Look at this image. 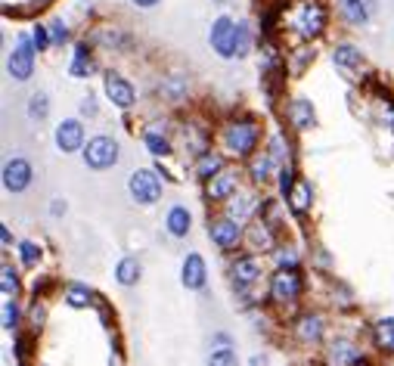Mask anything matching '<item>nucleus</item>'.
Instances as JSON below:
<instances>
[{
    "label": "nucleus",
    "mask_w": 394,
    "mask_h": 366,
    "mask_svg": "<svg viewBox=\"0 0 394 366\" xmlns=\"http://www.w3.org/2000/svg\"><path fill=\"white\" fill-rule=\"evenodd\" d=\"M143 143H146V149H149V155H156V159H168L171 155V140L158 124H149V128L143 130Z\"/></svg>",
    "instance_id": "23"
},
{
    "label": "nucleus",
    "mask_w": 394,
    "mask_h": 366,
    "mask_svg": "<svg viewBox=\"0 0 394 366\" xmlns=\"http://www.w3.org/2000/svg\"><path fill=\"white\" fill-rule=\"evenodd\" d=\"M193 171H196V177H199V180H211L214 174L224 171V155H218V152H202V155H196Z\"/></svg>",
    "instance_id": "24"
},
{
    "label": "nucleus",
    "mask_w": 394,
    "mask_h": 366,
    "mask_svg": "<svg viewBox=\"0 0 394 366\" xmlns=\"http://www.w3.org/2000/svg\"><path fill=\"white\" fill-rule=\"evenodd\" d=\"M208 366H239L236 351L233 347H214L211 357H208Z\"/></svg>",
    "instance_id": "36"
},
{
    "label": "nucleus",
    "mask_w": 394,
    "mask_h": 366,
    "mask_svg": "<svg viewBox=\"0 0 394 366\" xmlns=\"http://www.w3.org/2000/svg\"><path fill=\"white\" fill-rule=\"evenodd\" d=\"M286 118L298 134H304V130H311L313 124H317V112H313V105L307 103V99H295V103H289Z\"/></svg>",
    "instance_id": "16"
},
{
    "label": "nucleus",
    "mask_w": 394,
    "mask_h": 366,
    "mask_svg": "<svg viewBox=\"0 0 394 366\" xmlns=\"http://www.w3.org/2000/svg\"><path fill=\"white\" fill-rule=\"evenodd\" d=\"M255 208H258L255 192H239V190H236V192L230 196V211H227V214L236 217V221H245V217L255 214Z\"/></svg>",
    "instance_id": "25"
},
{
    "label": "nucleus",
    "mask_w": 394,
    "mask_h": 366,
    "mask_svg": "<svg viewBox=\"0 0 394 366\" xmlns=\"http://www.w3.org/2000/svg\"><path fill=\"white\" fill-rule=\"evenodd\" d=\"M162 180L165 177L158 174V167H137V171L127 177V192H131V199L137 205L149 208V205H156L158 199H162V192H165Z\"/></svg>",
    "instance_id": "3"
},
{
    "label": "nucleus",
    "mask_w": 394,
    "mask_h": 366,
    "mask_svg": "<svg viewBox=\"0 0 394 366\" xmlns=\"http://www.w3.org/2000/svg\"><path fill=\"white\" fill-rule=\"evenodd\" d=\"M332 62H335V68H342L344 74H351L363 65V53H360V47L344 41V43H335V47H332Z\"/></svg>",
    "instance_id": "17"
},
{
    "label": "nucleus",
    "mask_w": 394,
    "mask_h": 366,
    "mask_svg": "<svg viewBox=\"0 0 394 366\" xmlns=\"http://www.w3.org/2000/svg\"><path fill=\"white\" fill-rule=\"evenodd\" d=\"M236 37H239V22H233L230 16H218L208 31V43L218 56L224 59H236Z\"/></svg>",
    "instance_id": "5"
},
{
    "label": "nucleus",
    "mask_w": 394,
    "mask_h": 366,
    "mask_svg": "<svg viewBox=\"0 0 394 366\" xmlns=\"http://www.w3.org/2000/svg\"><path fill=\"white\" fill-rule=\"evenodd\" d=\"M375 345L382 351H394V316H385V320L375 323Z\"/></svg>",
    "instance_id": "31"
},
{
    "label": "nucleus",
    "mask_w": 394,
    "mask_h": 366,
    "mask_svg": "<svg viewBox=\"0 0 394 366\" xmlns=\"http://www.w3.org/2000/svg\"><path fill=\"white\" fill-rule=\"evenodd\" d=\"M96 72V62L90 56V47L87 43H75V56H72V65H69V74L72 78H90Z\"/></svg>",
    "instance_id": "22"
},
{
    "label": "nucleus",
    "mask_w": 394,
    "mask_h": 366,
    "mask_svg": "<svg viewBox=\"0 0 394 366\" xmlns=\"http://www.w3.org/2000/svg\"><path fill=\"white\" fill-rule=\"evenodd\" d=\"M218 3H224V0H218Z\"/></svg>",
    "instance_id": "50"
},
{
    "label": "nucleus",
    "mask_w": 394,
    "mask_h": 366,
    "mask_svg": "<svg viewBox=\"0 0 394 366\" xmlns=\"http://www.w3.org/2000/svg\"><path fill=\"white\" fill-rule=\"evenodd\" d=\"M0 239H3V245H10V227H0Z\"/></svg>",
    "instance_id": "48"
},
{
    "label": "nucleus",
    "mask_w": 394,
    "mask_h": 366,
    "mask_svg": "<svg viewBox=\"0 0 394 366\" xmlns=\"http://www.w3.org/2000/svg\"><path fill=\"white\" fill-rule=\"evenodd\" d=\"M335 6H338V16H342L348 25H366L369 12H373L369 0H338Z\"/></svg>",
    "instance_id": "21"
},
{
    "label": "nucleus",
    "mask_w": 394,
    "mask_h": 366,
    "mask_svg": "<svg viewBox=\"0 0 394 366\" xmlns=\"http://www.w3.org/2000/svg\"><path fill=\"white\" fill-rule=\"evenodd\" d=\"M189 223H193V214L187 211V205H171L168 214H165V230L174 239H183L189 233Z\"/></svg>",
    "instance_id": "19"
},
{
    "label": "nucleus",
    "mask_w": 394,
    "mask_h": 366,
    "mask_svg": "<svg viewBox=\"0 0 394 366\" xmlns=\"http://www.w3.org/2000/svg\"><path fill=\"white\" fill-rule=\"evenodd\" d=\"M208 239L218 248L230 252V248H236L239 242H242V221H236V217H230V214L214 217V221H208Z\"/></svg>",
    "instance_id": "7"
},
{
    "label": "nucleus",
    "mask_w": 394,
    "mask_h": 366,
    "mask_svg": "<svg viewBox=\"0 0 394 366\" xmlns=\"http://www.w3.org/2000/svg\"><path fill=\"white\" fill-rule=\"evenodd\" d=\"M84 165L90 167V171H106V167H115L121 159V146L115 136H94V140H87V146H84Z\"/></svg>",
    "instance_id": "4"
},
{
    "label": "nucleus",
    "mask_w": 394,
    "mask_h": 366,
    "mask_svg": "<svg viewBox=\"0 0 394 366\" xmlns=\"http://www.w3.org/2000/svg\"><path fill=\"white\" fill-rule=\"evenodd\" d=\"M0 289H3V295H16L19 292V276H16V270L10 264H3V283H0Z\"/></svg>",
    "instance_id": "41"
},
{
    "label": "nucleus",
    "mask_w": 394,
    "mask_h": 366,
    "mask_svg": "<svg viewBox=\"0 0 394 366\" xmlns=\"http://www.w3.org/2000/svg\"><path fill=\"white\" fill-rule=\"evenodd\" d=\"M286 205L292 208V214H307L311 211V205H313V190H311V183L307 180H295V186L289 190V196H286Z\"/></svg>",
    "instance_id": "18"
},
{
    "label": "nucleus",
    "mask_w": 394,
    "mask_h": 366,
    "mask_svg": "<svg viewBox=\"0 0 394 366\" xmlns=\"http://www.w3.org/2000/svg\"><path fill=\"white\" fill-rule=\"evenodd\" d=\"M273 174H276V161H273V155L270 152H255L249 159V177L255 180V183H270L273 180Z\"/></svg>",
    "instance_id": "20"
},
{
    "label": "nucleus",
    "mask_w": 394,
    "mask_h": 366,
    "mask_svg": "<svg viewBox=\"0 0 394 366\" xmlns=\"http://www.w3.org/2000/svg\"><path fill=\"white\" fill-rule=\"evenodd\" d=\"M261 273H264V267H261V261L255 258V254H242V258H236L230 264V276H233V283L236 285H255L258 279H261Z\"/></svg>",
    "instance_id": "13"
},
{
    "label": "nucleus",
    "mask_w": 394,
    "mask_h": 366,
    "mask_svg": "<svg viewBox=\"0 0 394 366\" xmlns=\"http://www.w3.org/2000/svg\"><path fill=\"white\" fill-rule=\"evenodd\" d=\"M301 289H304V283H301L298 270H276V276L270 279V298L276 304H292L301 295Z\"/></svg>",
    "instance_id": "9"
},
{
    "label": "nucleus",
    "mask_w": 394,
    "mask_h": 366,
    "mask_svg": "<svg viewBox=\"0 0 394 366\" xmlns=\"http://www.w3.org/2000/svg\"><path fill=\"white\" fill-rule=\"evenodd\" d=\"M32 320H34V326H41V320H44V307H41V304L32 307Z\"/></svg>",
    "instance_id": "47"
},
{
    "label": "nucleus",
    "mask_w": 394,
    "mask_h": 366,
    "mask_svg": "<svg viewBox=\"0 0 394 366\" xmlns=\"http://www.w3.org/2000/svg\"><path fill=\"white\" fill-rule=\"evenodd\" d=\"M103 90H106L109 103L118 105V109H134V103H137V90H134V84L125 78V74L118 72H106V81H103Z\"/></svg>",
    "instance_id": "8"
},
{
    "label": "nucleus",
    "mask_w": 394,
    "mask_h": 366,
    "mask_svg": "<svg viewBox=\"0 0 394 366\" xmlns=\"http://www.w3.org/2000/svg\"><path fill=\"white\" fill-rule=\"evenodd\" d=\"M286 22L292 28V34H298L301 41H313V37H320L326 31L329 12H326V6L320 0H298V3H292Z\"/></svg>",
    "instance_id": "1"
},
{
    "label": "nucleus",
    "mask_w": 394,
    "mask_h": 366,
    "mask_svg": "<svg viewBox=\"0 0 394 366\" xmlns=\"http://www.w3.org/2000/svg\"><path fill=\"white\" fill-rule=\"evenodd\" d=\"M47 115H50V96L44 90L32 93V99H28V118L32 121H44Z\"/></svg>",
    "instance_id": "32"
},
{
    "label": "nucleus",
    "mask_w": 394,
    "mask_h": 366,
    "mask_svg": "<svg viewBox=\"0 0 394 366\" xmlns=\"http://www.w3.org/2000/svg\"><path fill=\"white\" fill-rule=\"evenodd\" d=\"M236 190H239V177L236 171H227V167L220 174H214L211 180H205V196L211 202H227Z\"/></svg>",
    "instance_id": "14"
},
{
    "label": "nucleus",
    "mask_w": 394,
    "mask_h": 366,
    "mask_svg": "<svg viewBox=\"0 0 394 366\" xmlns=\"http://www.w3.org/2000/svg\"><path fill=\"white\" fill-rule=\"evenodd\" d=\"M295 332H298L301 341H320L323 338V316L304 314L298 323H295Z\"/></svg>",
    "instance_id": "26"
},
{
    "label": "nucleus",
    "mask_w": 394,
    "mask_h": 366,
    "mask_svg": "<svg viewBox=\"0 0 394 366\" xmlns=\"http://www.w3.org/2000/svg\"><path fill=\"white\" fill-rule=\"evenodd\" d=\"M187 78H165L162 84H158V93H162L168 103H180L183 96H187Z\"/></svg>",
    "instance_id": "30"
},
{
    "label": "nucleus",
    "mask_w": 394,
    "mask_h": 366,
    "mask_svg": "<svg viewBox=\"0 0 394 366\" xmlns=\"http://www.w3.org/2000/svg\"><path fill=\"white\" fill-rule=\"evenodd\" d=\"M50 3H56V0H32V6H38V10L41 6H50Z\"/></svg>",
    "instance_id": "49"
},
{
    "label": "nucleus",
    "mask_w": 394,
    "mask_h": 366,
    "mask_svg": "<svg viewBox=\"0 0 394 366\" xmlns=\"http://www.w3.org/2000/svg\"><path fill=\"white\" fill-rule=\"evenodd\" d=\"M134 6H140V10H152V6H158L162 0H131Z\"/></svg>",
    "instance_id": "46"
},
{
    "label": "nucleus",
    "mask_w": 394,
    "mask_h": 366,
    "mask_svg": "<svg viewBox=\"0 0 394 366\" xmlns=\"http://www.w3.org/2000/svg\"><path fill=\"white\" fill-rule=\"evenodd\" d=\"M140 273H143V267H140V261L134 258V254H125V258L115 264V279H118L121 285H134L140 279Z\"/></svg>",
    "instance_id": "27"
},
{
    "label": "nucleus",
    "mask_w": 394,
    "mask_h": 366,
    "mask_svg": "<svg viewBox=\"0 0 394 366\" xmlns=\"http://www.w3.org/2000/svg\"><path fill=\"white\" fill-rule=\"evenodd\" d=\"M34 41L32 34H19V41H16V47L10 50L7 56V72L13 81H28L34 72Z\"/></svg>",
    "instance_id": "6"
},
{
    "label": "nucleus",
    "mask_w": 394,
    "mask_h": 366,
    "mask_svg": "<svg viewBox=\"0 0 394 366\" xmlns=\"http://www.w3.org/2000/svg\"><path fill=\"white\" fill-rule=\"evenodd\" d=\"M50 37H53V43H65L69 41V25H65L63 19H53L50 22Z\"/></svg>",
    "instance_id": "43"
},
{
    "label": "nucleus",
    "mask_w": 394,
    "mask_h": 366,
    "mask_svg": "<svg viewBox=\"0 0 394 366\" xmlns=\"http://www.w3.org/2000/svg\"><path fill=\"white\" fill-rule=\"evenodd\" d=\"M180 279H183V289H189V292H199V289H205V279H208L205 258H202V254H196V252H189L187 258H183Z\"/></svg>",
    "instance_id": "12"
},
{
    "label": "nucleus",
    "mask_w": 394,
    "mask_h": 366,
    "mask_svg": "<svg viewBox=\"0 0 394 366\" xmlns=\"http://www.w3.org/2000/svg\"><path fill=\"white\" fill-rule=\"evenodd\" d=\"M326 360H329V366H360V363H363V354H360V347H357L354 341L335 338V341L329 345V354H326Z\"/></svg>",
    "instance_id": "15"
},
{
    "label": "nucleus",
    "mask_w": 394,
    "mask_h": 366,
    "mask_svg": "<svg viewBox=\"0 0 394 366\" xmlns=\"http://www.w3.org/2000/svg\"><path fill=\"white\" fill-rule=\"evenodd\" d=\"M32 180H34V171L28 165V159H22V155H16V159H10L3 165V186L10 192H25L32 186Z\"/></svg>",
    "instance_id": "10"
},
{
    "label": "nucleus",
    "mask_w": 394,
    "mask_h": 366,
    "mask_svg": "<svg viewBox=\"0 0 394 366\" xmlns=\"http://www.w3.org/2000/svg\"><path fill=\"white\" fill-rule=\"evenodd\" d=\"M307 62H313V50H311V47H298L292 56H289V72H292V74H301Z\"/></svg>",
    "instance_id": "35"
},
{
    "label": "nucleus",
    "mask_w": 394,
    "mask_h": 366,
    "mask_svg": "<svg viewBox=\"0 0 394 366\" xmlns=\"http://www.w3.org/2000/svg\"><path fill=\"white\" fill-rule=\"evenodd\" d=\"M53 140H56V149L59 152H78L84 149V128L78 118H63L53 130Z\"/></svg>",
    "instance_id": "11"
},
{
    "label": "nucleus",
    "mask_w": 394,
    "mask_h": 366,
    "mask_svg": "<svg viewBox=\"0 0 394 366\" xmlns=\"http://www.w3.org/2000/svg\"><path fill=\"white\" fill-rule=\"evenodd\" d=\"M94 41L103 43V47H125L127 43V34L121 28H96L94 31Z\"/></svg>",
    "instance_id": "34"
},
{
    "label": "nucleus",
    "mask_w": 394,
    "mask_h": 366,
    "mask_svg": "<svg viewBox=\"0 0 394 366\" xmlns=\"http://www.w3.org/2000/svg\"><path fill=\"white\" fill-rule=\"evenodd\" d=\"M50 214H53V217L65 214V199H53V202H50Z\"/></svg>",
    "instance_id": "45"
},
{
    "label": "nucleus",
    "mask_w": 394,
    "mask_h": 366,
    "mask_svg": "<svg viewBox=\"0 0 394 366\" xmlns=\"http://www.w3.org/2000/svg\"><path fill=\"white\" fill-rule=\"evenodd\" d=\"M32 41H34V47L38 50H47L53 43V37H50V25H34L32 28Z\"/></svg>",
    "instance_id": "42"
},
{
    "label": "nucleus",
    "mask_w": 394,
    "mask_h": 366,
    "mask_svg": "<svg viewBox=\"0 0 394 366\" xmlns=\"http://www.w3.org/2000/svg\"><path fill=\"white\" fill-rule=\"evenodd\" d=\"M78 109H81V115L94 118V115H96V99H94V96H90V93H87V96L81 99V105H78Z\"/></svg>",
    "instance_id": "44"
},
{
    "label": "nucleus",
    "mask_w": 394,
    "mask_h": 366,
    "mask_svg": "<svg viewBox=\"0 0 394 366\" xmlns=\"http://www.w3.org/2000/svg\"><path fill=\"white\" fill-rule=\"evenodd\" d=\"M16 326H19V304L13 298H7V304H3V329L16 332Z\"/></svg>",
    "instance_id": "39"
},
{
    "label": "nucleus",
    "mask_w": 394,
    "mask_h": 366,
    "mask_svg": "<svg viewBox=\"0 0 394 366\" xmlns=\"http://www.w3.org/2000/svg\"><path fill=\"white\" fill-rule=\"evenodd\" d=\"M267 152L273 155V161H276V165H289V152H292V146H289L286 134H280V130H276V134L270 136V146H267Z\"/></svg>",
    "instance_id": "33"
},
{
    "label": "nucleus",
    "mask_w": 394,
    "mask_h": 366,
    "mask_svg": "<svg viewBox=\"0 0 394 366\" xmlns=\"http://www.w3.org/2000/svg\"><path fill=\"white\" fill-rule=\"evenodd\" d=\"M220 136H224L227 152H233L236 159H251L258 143H261V124L245 115V118H236V121L227 124V128L220 130Z\"/></svg>",
    "instance_id": "2"
},
{
    "label": "nucleus",
    "mask_w": 394,
    "mask_h": 366,
    "mask_svg": "<svg viewBox=\"0 0 394 366\" xmlns=\"http://www.w3.org/2000/svg\"><path fill=\"white\" fill-rule=\"evenodd\" d=\"M273 261L280 270H295V267H298V252H295V248H276Z\"/></svg>",
    "instance_id": "40"
},
{
    "label": "nucleus",
    "mask_w": 394,
    "mask_h": 366,
    "mask_svg": "<svg viewBox=\"0 0 394 366\" xmlns=\"http://www.w3.org/2000/svg\"><path fill=\"white\" fill-rule=\"evenodd\" d=\"M19 258H22V264H25V267H34V264H38V261H41L38 242H32V239L19 242Z\"/></svg>",
    "instance_id": "38"
},
{
    "label": "nucleus",
    "mask_w": 394,
    "mask_h": 366,
    "mask_svg": "<svg viewBox=\"0 0 394 366\" xmlns=\"http://www.w3.org/2000/svg\"><path fill=\"white\" fill-rule=\"evenodd\" d=\"M295 167H292V161H289V165H280V171H276V183H280V192L282 196H289V190H292L295 186Z\"/></svg>",
    "instance_id": "37"
},
{
    "label": "nucleus",
    "mask_w": 394,
    "mask_h": 366,
    "mask_svg": "<svg viewBox=\"0 0 394 366\" xmlns=\"http://www.w3.org/2000/svg\"><path fill=\"white\" fill-rule=\"evenodd\" d=\"M90 301H94V292H90V285L72 283L69 289H65V304H69V307L81 310V307H90Z\"/></svg>",
    "instance_id": "29"
},
{
    "label": "nucleus",
    "mask_w": 394,
    "mask_h": 366,
    "mask_svg": "<svg viewBox=\"0 0 394 366\" xmlns=\"http://www.w3.org/2000/svg\"><path fill=\"white\" fill-rule=\"evenodd\" d=\"M249 242H251L255 248H261V252H270V248L276 245V239H273V227H270L267 221L255 223V227L249 230Z\"/></svg>",
    "instance_id": "28"
}]
</instances>
